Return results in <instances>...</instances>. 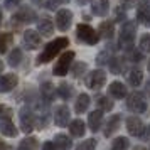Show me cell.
Returning a JSON list of instances; mask_svg holds the SVG:
<instances>
[{
    "label": "cell",
    "mask_w": 150,
    "mask_h": 150,
    "mask_svg": "<svg viewBox=\"0 0 150 150\" xmlns=\"http://www.w3.org/2000/svg\"><path fill=\"white\" fill-rule=\"evenodd\" d=\"M68 37H57V39H54L52 42H49V44H46V47H44V51L41 52V56L37 57V64H46V62H49L52 57H56V56L61 52L62 49L68 47Z\"/></svg>",
    "instance_id": "obj_1"
},
{
    "label": "cell",
    "mask_w": 150,
    "mask_h": 150,
    "mask_svg": "<svg viewBox=\"0 0 150 150\" xmlns=\"http://www.w3.org/2000/svg\"><path fill=\"white\" fill-rule=\"evenodd\" d=\"M135 34H137V24L133 21H127L122 25V30H120V46L125 49H132L133 41H135Z\"/></svg>",
    "instance_id": "obj_2"
},
{
    "label": "cell",
    "mask_w": 150,
    "mask_h": 150,
    "mask_svg": "<svg viewBox=\"0 0 150 150\" xmlns=\"http://www.w3.org/2000/svg\"><path fill=\"white\" fill-rule=\"evenodd\" d=\"M76 35H78L79 41H83L84 44H89V46L96 44L98 39H100V34L88 24H79L78 29H76Z\"/></svg>",
    "instance_id": "obj_3"
},
{
    "label": "cell",
    "mask_w": 150,
    "mask_h": 150,
    "mask_svg": "<svg viewBox=\"0 0 150 150\" xmlns=\"http://www.w3.org/2000/svg\"><path fill=\"white\" fill-rule=\"evenodd\" d=\"M127 106L133 113H147V108H149L147 100L143 98V95L142 93H137V91L132 93V95H128V98H127Z\"/></svg>",
    "instance_id": "obj_4"
},
{
    "label": "cell",
    "mask_w": 150,
    "mask_h": 150,
    "mask_svg": "<svg viewBox=\"0 0 150 150\" xmlns=\"http://www.w3.org/2000/svg\"><path fill=\"white\" fill-rule=\"evenodd\" d=\"M106 83V73L101 71V69H95L91 71L86 78V86L93 91H98V89L103 88V84Z\"/></svg>",
    "instance_id": "obj_5"
},
{
    "label": "cell",
    "mask_w": 150,
    "mask_h": 150,
    "mask_svg": "<svg viewBox=\"0 0 150 150\" xmlns=\"http://www.w3.org/2000/svg\"><path fill=\"white\" fill-rule=\"evenodd\" d=\"M73 59H74V52L73 51H68V52H64V54L59 57V61L56 62L54 66V73L56 76H66V73L69 71V68H71V62H73Z\"/></svg>",
    "instance_id": "obj_6"
},
{
    "label": "cell",
    "mask_w": 150,
    "mask_h": 150,
    "mask_svg": "<svg viewBox=\"0 0 150 150\" xmlns=\"http://www.w3.org/2000/svg\"><path fill=\"white\" fill-rule=\"evenodd\" d=\"M127 130H128L130 135L137 137V138H142L145 135V125L138 116H128L127 118Z\"/></svg>",
    "instance_id": "obj_7"
},
{
    "label": "cell",
    "mask_w": 150,
    "mask_h": 150,
    "mask_svg": "<svg viewBox=\"0 0 150 150\" xmlns=\"http://www.w3.org/2000/svg\"><path fill=\"white\" fill-rule=\"evenodd\" d=\"M73 24V12L69 8H61L56 14V25L59 30H68Z\"/></svg>",
    "instance_id": "obj_8"
},
{
    "label": "cell",
    "mask_w": 150,
    "mask_h": 150,
    "mask_svg": "<svg viewBox=\"0 0 150 150\" xmlns=\"http://www.w3.org/2000/svg\"><path fill=\"white\" fill-rule=\"evenodd\" d=\"M19 118H21V127L25 133H30L35 128V118H34V113L30 110L22 108L21 113H19Z\"/></svg>",
    "instance_id": "obj_9"
},
{
    "label": "cell",
    "mask_w": 150,
    "mask_h": 150,
    "mask_svg": "<svg viewBox=\"0 0 150 150\" xmlns=\"http://www.w3.org/2000/svg\"><path fill=\"white\" fill-rule=\"evenodd\" d=\"M39 44H41V34L32 30V29H27L24 32V46H25V49H29V51L37 49Z\"/></svg>",
    "instance_id": "obj_10"
},
{
    "label": "cell",
    "mask_w": 150,
    "mask_h": 150,
    "mask_svg": "<svg viewBox=\"0 0 150 150\" xmlns=\"http://www.w3.org/2000/svg\"><path fill=\"white\" fill-rule=\"evenodd\" d=\"M71 120V111H69L68 106H57L54 111V123L57 127H66Z\"/></svg>",
    "instance_id": "obj_11"
},
{
    "label": "cell",
    "mask_w": 150,
    "mask_h": 150,
    "mask_svg": "<svg viewBox=\"0 0 150 150\" xmlns=\"http://www.w3.org/2000/svg\"><path fill=\"white\" fill-rule=\"evenodd\" d=\"M17 83H19V78H17V74H14V73L0 76V93L12 91V89L17 86Z\"/></svg>",
    "instance_id": "obj_12"
},
{
    "label": "cell",
    "mask_w": 150,
    "mask_h": 150,
    "mask_svg": "<svg viewBox=\"0 0 150 150\" xmlns=\"http://www.w3.org/2000/svg\"><path fill=\"white\" fill-rule=\"evenodd\" d=\"M14 19L17 22H25V24H30V22L35 21V12L29 7H22L21 10H17L14 14Z\"/></svg>",
    "instance_id": "obj_13"
},
{
    "label": "cell",
    "mask_w": 150,
    "mask_h": 150,
    "mask_svg": "<svg viewBox=\"0 0 150 150\" xmlns=\"http://www.w3.org/2000/svg\"><path fill=\"white\" fill-rule=\"evenodd\" d=\"M91 4V12L98 17H103V15H106L110 8V2L108 0H91L89 2Z\"/></svg>",
    "instance_id": "obj_14"
},
{
    "label": "cell",
    "mask_w": 150,
    "mask_h": 150,
    "mask_svg": "<svg viewBox=\"0 0 150 150\" xmlns=\"http://www.w3.org/2000/svg\"><path fill=\"white\" fill-rule=\"evenodd\" d=\"M88 123H89L91 132H98V130L101 128V125H103V113H101V110L91 111L89 116H88Z\"/></svg>",
    "instance_id": "obj_15"
},
{
    "label": "cell",
    "mask_w": 150,
    "mask_h": 150,
    "mask_svg": "<svg viewBox=\"0 0 150 150\" xmlns=\"http://www.w3.org/2000/svg\"><path fill=\"white\" fill-rule=\"evenodd\" d=\"M0 133L5 137H15L17 135V128L12 123L10 118H0Z\"/></svg>",
    "instance_id": "obj_16"
},
{
    "label": "cell",
    "mask_w": 150,
    "mask_h": 150,
    "mask_svg": "<svg viewBox=\"0 0 150 150\" xmlns=\"http://www.w3.org/2000/svg\"><path fill=\"white\" fill-rule=\"evenodd\" d=\"M149 15H150V2L149 0H142L138 4V7H137V19H138V22L145 24Z\"/></svg>",
    "instance_id": "obj_17"
},
{
    "label": "cell",
    "mask_w": 150,
    "mask_h": 150,
    "mask_svg": "<svg viewBox=\"0 0 150 150\" xmlns=\"http://www.w3.org/2000/svg\"><path fill=\"white\" fill-rule=\"evenodd\" d=\"M98 34H100V37H103V39H111L113 34H115L113 22H111V21L101 22V24H100V27H98Z\"/></svg>",
    "instance_id": "obj_18"
},
{
    "label": "cell",
    "mask_w": 150,
    "mask_h": 150,
    "mask_svg": "<svg viewBox=\"0 0 150 150\" xmlns=\"http://www.w3.org/2000/svg\"><path fill=\"white\" fill-rule=\"evenodd\" d=\"M54 143L57 147V150H71V147H73V140L69 137L62 135V133H57L54 137Z\"/></svg>",
    "instance_id": "obj_19"
},
{
    "label": "cell",
    "mask_w": 150,
    "mask_h": 150,
    "mask_svg": "<svg viewBox=\"0 0 150 150\" xmlns=\"http://www.w3.org/2000/svg\"><path fill=\"white\" fill-rule=\"evenodd\" d=\"M110 95L113 96V98H125L127 96V88H125V84L120 81H113L110 84Z\"/></svg>",
    "instance_id": "obj_20"
},
{
    "label": "cell",
    "mask_w": 150,
    "mask_h": 150,
    "mask_svg": "<svg viewBox=\"0 0 150 150\" xmlns=\"http://www.w3.org/2000/svg\"><path fill=\"white\" fill-rule=\"evenodd\" d=\"M120 120H122V116L113 115L108 122H106V127H105V137L113 135V132H115V130H118V127H120Z\"/></svg>",
    "instance_id": "obj_21"
},
{
    "label": "cell",
    "mask_w": 150,
    "mask_h": 150,
    "mask_svg": "<svg viewBox=\"0 0 150 150\" xmlns=\"http://www.w3.org/2000/svg\"><path fill=\"white\" fill-rule=\"evenodd\" d=\"M128 81L132 86H140L143 81V73L140 71L138 68H133V69H130V73H128Z\"/></svg>",
    "instance_id": "obj_22"
},
{
    "label": "cell",
    "mask_w": 150,
    "mask_h": 150,
    "mask_svg": "<svg viewBox=\"0 0 150 150\" xmlns=\"http://www.w3.org/2000/svg\"><path fill=\"white\" fill-rule=\"evenodd\" d=\"M89 106V96L86 95V93H81V95L78 96V100H76L74 103V108L78 113H84L86 110H88Z\"/></svg>",
    "instance_id": "obj_23"
},
{
    "label": "cell",
    "mask_w": 150,
    "mask_h": 150,
    "mask_svg": "<svg viewBox=\"0 0 150 150\" xmlns=\"http://www.w3.org/2000/svg\"><path fill=\"white\" fill-rule=\"evenodd\" d=\"M37 30H39V34L41 35L49 37V35L54 32V29H52V22L49 21V19H42V21H39V24H37Z\"/></svg>",
    "instance_id": "obj_24"
},
{
    "label": "cell",
    "mask_w": 150,
    "mask_h": 150,
    "mask_svg": "<svg viewBox=\"0 0 150 150\" xmlns=\"http://www.w3.org/2000/svg\"><path fill=\"white\" fill-rule=\"evenodd\" d=\"M69 132H71V135L73 137H83L84 135V132H86L84 122H81V120H74V122H71V125H69Z\"/></svg>",
    "instance_id": "obj_25"
},
{
    "label": "cell",
    "mask_w": 150,
    "mask_h": 150,
    "mask_svg": "<svg viewBox=\"0 0 150 150\" xmlns=\"http://www.w3.org/2000/svg\"><path fill=\"white\" fill-rule=\"evenodd\" d=\"M71 95H73V88H71V84H68V83H61V84L57 86V96H59V98H62V100L68 101L69 98H71Z\"/></svg>",
    "instance_id": "obj_26"
},
{
    "label": "cell",
    "mask_w": 150,
    "mask_h": 150,
    "mask_svg": "<svg viewBox=\"0 0 150 150\" xmlns=\"http://www.w3.org/2000/svg\"><path fill=\"white\" fill-rule=\"evenodd\" d=\"M19 150H37V140L34 137H27L19 143Z\"/></svg>",
    "instance_id": "obj_27"
},
{
    "label": "cell",
    "mask_w": 150,
    "mask_h": 150,
    "mask_svg": "<svg viewBox=\"0 0 150 150\" xmlns=\"http://www.w3.org/2000/svg\"><path fill=\"white\" fill-rule=\"evenodd\" d=\"M96 105H98V110H101V111H111L113 110V101L106 96H100L96 100Z\"/></svg>",
    "instance_id": "obj_28"
},
{
    "label": "cell",
    "mask_w": 150,
    "mask_h": 150,
    "mask_svg": "<svg viewBox=\"0 0 150 150\" xmlns=\"http://www.w3.org/2000/svg\"><path fill=\"white\" fill-rule=\"evenodd\" d=\"M22 61V51L21 49H14L10 54H8V64L12 66V68H17Z\"/></svg>",
    "instance_id": "obj_29"
},
{
    "label": "cell",
    "mask_w": 150,
    "mask_h": 150,
    "mask_svg": "<svg viewBox=\"0 0 150 150\" xmlns=\"http://www.w3.org/2000/svg\"><path fill=\"white\" fill-rule=\"evenodd\" d=\"M127 149H128V138H125V137L115 138L111 147H110V150H127Z\"/></svg>",
    "instance_id": "obj_30"
},
{
    "label": "cell",
    "mask_w": 150,
    "mask_h": 150,
    "mask_svg": "<svg viewBox=\"0 0 150 150\" xmlns=\"http://www.w3.org/2000/svg\"><path fill=\"white\" fill-rule=\"evenodd\" d=\"M12 34H0V52H5L8 47V44H12Z\"/></svg>",
    "instance_id": "obj_31"
},
{
    "label": "cell",
    "mask_w": 150,
    "mask_h": 150,
    "mask_svg": "<svg viewBox=\"0 0 150 150\" xmlns=\"http://www.w3.org/2000/svg\"><path fill=\"white\" fill-rule=\"evenodd\" d=\"M95 149H96V140L95 138H89V140H86V142L79 143L76 150H95Z\"/></svg>",
    "instance_id": "obj_32"
},
{
    "label": "cell",
    "mask_w": 150,
    "mask_h": 150,
    "mask_svg": "<svg viewBox=\"0 0 150 150\" xmlns=\"http://www.w3.org/2000/svg\"><path fill=\"white\" fill-rule=\"evenodd\" d=\"M140 49L145 52H150V34H143L140 37Z\"/></svg>",
    "instance_id": "obj_33"
},
{
    "label": "cell",
    "mask_w": 150,
    "mask_h": 150,
    "mask_svg": "<svg viewBox=\"0 0 150 150\" xmlns=\"http://www.w3.org/2000/svg\"><path fill=\"white\" fill-rule=\"evenodd\" d=\"M42 96L46 98V101H49V100L52 98V88H51L49 83H44V84H42Z\"/></svg>",
    "instance_id": "obj_34"
},
{
    "label": "cell",
    "mask_w": 150,
    "mask_h": 150,
    "mask_svg": "<svg viewBox=\"0 0 150 150\" xmlns=\"http://www.w3.org/2000/svg\"><path fill=\"white\" fill-rule=\"evenodd\" d=\"M10 115H12V110L5 105H0V118H10Z\"/></svg>",
    "instance_id": "obj_35"
},
{
    "label": "cell",
    "mask_w": 150,
    "mask_h": 150,
    "mask_svg": "<svg viewBox=\"0 0 150 150\" xmlns=\"http://www.w3.org/2000/svg\"><path fill=\"white\" fill-rule=\"evenodd\" d=\"M111 73H115V74L122 73V62L118 61V59H113L111 61Z\"/></svg>",
    "instance_id": "obj_36"
},
{
    "label": "cell",
    "mask_w": 150,
    "mask_h": 150,
    "mask_svg": "<svg viewBox=\"0 0 150 150\" xmlns=\"http://www.w3.org/2000/svg\"><path fill=\"white\" fill-rule=\"evenodd\" d=\"M130 59L135 61V62L142 61V52H140V51H132V52H130Z\"/></svg>",
    "instance_id": "obj_37"
},
{
    "label": "cell",
    "mask_w": 150,
    "mask_h": 150,
    "mask_svg": "<svg viewBox=\"0 0 150 150\" xmlns=\"http://www.w3.org/2000/svg\"><path fill=\"white\" fill-rule=\"evenodd\" d=\"M22 0H5V8H12L15 5H19Z\"/></svg>",
    "instance_id": "obj_38"
},
{
    "label": "cell",
    "mask_w": 150,
    "mask_h": 150,
    "mask_svg": "<svg viewBox=\"0 0 150 150\" xmlns=\"http://www.w3.org/2000/svg\"><path fill=\"white\" fill-rule=\"evenodd\" d=\"M42 150H57V147H56V143H52V142H46L42 145Z\"/></svg>",
    "instance_id": "obj_39"
},
{
    "label": "cell",
    "mask_w": 150,
    "mask_h": 150,
    "mask_svg": "<svg viewBox=\"0 0 150 150\" xmlns=\"http://www.w3.org/2000/svg\"><path fill=\"white\" fill-rule=\"evenodd\" d=\"M115 15H116V21L120 22V21H123V17H125V10L123 8H116V12H115Z\"/></svg>",
    "instance_id": "obj_40"
},
{
    "label": "cell",
    "mask_w": 150,
    "mask_h": 150,
    "mask_svg": "<svg viewBox=\"0 0 150 150\" xmlns=\"http://www.w3.org/2000/svg\"><path fill=\"white\" fill-rule=\"evenodd\" d=\"M84 68H86L84 64H78V66H76V68H74V71H76V73H74V76H76V78H78V76L81 74V73H83L81 69H84Z\"/></svg>",
    "instance_id": "obj_41"
},
{
    "label": "cell",
    "mask_w": 150,
    "mask_h": 150,
    "mask_svg": "<svg viewBox=\"0 0 150 150\" xmlns=\"http://www.w3.org/2000/svg\"><path fill=\"white\" fill-rule=\"evenodd\" d=\"M0 150H8V145H5L2 140H0Z\"/></svg>",
    "instance_id": "obj_42"
},
{
    "label": "cell",
    "mask_w": 150,
    "mask_h": 150,
    "mask_svg": "<svg viewBox=\"0 0 150 150\" xmlns=\"http://www.w3.org/2000/svg\"><path fill=\"white\" fill-rule=\"evenodd\" d=\"M123 2H125L127 5H133V4H135L137 0H123Z\"/></svg>",
    "instance_id": "obj_43"
},
{
    "label": "cell",
    "mask_w": 150,
    "mask_h": 150,
    "mask_svg": "<svg viewBox=\"0 0 150 150\" xmlns=\"http://www.w3.org/2000/svg\"><path fill=\"white\" fill-rule=\"evenodd\" d=\"M56 2H57V4H68L69 0H56Z\"/></svg>",
    "instance_id": "obj_44"
},
{
    "label": "cell",
    "mask_w": 150,
    "mask_h": 150,
    "mask_svg": "<svg viewBox=\"0 0 150 150\" xmlns=\"http://www.w3.org/2000/svg\"><path fill=\"white\" fill-rule=\"evenodd\" d=\"M145 25H149V27H150V15L147 17V21H145Z\"/></svg>",
    "instance_id": "obj_45"
},
{
    "label": "cell",
    "mask_w": 150,
    "mask_h": 150,
    "mask_svg": "<svg viewBox=\"0 0 150 150\" xmlns=\"http://www.w3.org/2000/svg\"><path fill=\"white\" fill-rule=\"evenodd\" d=\"M86 2H88V0H78V4H79V5H83V4H86Z\"/></svg>",
    "instance_id": "obj_46"
},
{
    "label": "cell",
    "mask_w": 150,
    "mask_h": 150,
    "mask_svg": "<svg viewBox=\"0 0 150 150\" xmlns=\"http://www.w3.org/2000/svg\"><path fill=\"white\" fill-rule=\"evenodd\" d=\"M133 150H147V149H143V147H133Z\"/></svg>",
    "instance_id": "obj_47"
},
{
    "label": "cell",
    "mask_w": 150,
    "mask_h": 150,
    "mask_svg": "<svg viewBox=\"0 0 150 150\" xmlns=\"http://www.w3.org/2000/svg\"><path fill=\"white\" fill-rule=\"evenodd\" d=\"M0 24H2V8H0Z\"/></svg>",
    "instance_id": "obj_48"
},
{
    "label": "cell",
    "mask_w": 150,
    "mask_h": 150,
    "mask_svg": "<svg viewBox=\"0 0 150 150\" xmlns=\"http://www.w3.org/2000/svg\"><path fill=\"white\" fill-rule=\"evenodd\" d=\"M2 69H4V64H2V61H0V71H2Z\"/></svg>",
    "instance_id": "obj_49"
},
{
    "label": "cell",
    "mask_w": 150,
    "mask_h": 150,
    "mask_svg": "<svg viewBox=\"0 0 150 150\" xmlns=\"http://www.w3.org/2000/svg\"><path fill=\"white\" fill-rule=\"evenodd\" d=\"M149 73H150V61H149Z\"/></svg>",
    "instance_id": "obj_50"
}]
</instances>
